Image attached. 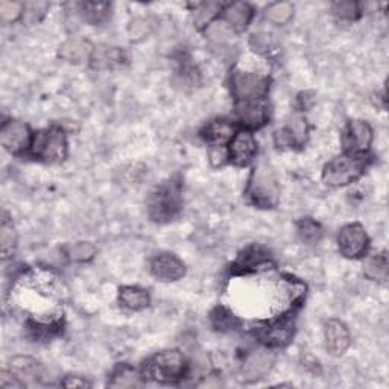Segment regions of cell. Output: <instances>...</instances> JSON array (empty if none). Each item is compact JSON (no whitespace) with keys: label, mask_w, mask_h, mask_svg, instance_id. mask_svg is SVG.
<instances>
[{"label":"cell","mask_w":389,"mask_h":389,"mask_svg":"<svg viewBox=\"0 0 389 389\" xmlns=\"http://www.w3.org/2000/svg\"><path fill=\"white\" fill-rule=\"evenodd\" d=\"M247 193L252 204H256L257 207L271 209L277 206L280 200V187L276 172L271 166L262 163L252 170Z\"/></svg>","instance_id":"cell-1"},{"label":"cell","mask_w":389,"mask_h":389,"mask_svg":"<svg viewBox=\"0 0 389 389\" xmlns=\"http://www.w3.org/2000/svg\"><path fill=\"white\" fill-rule=\"evenodd\" d=\"M366 167V157L364 154H345L333 159L324 167L323 180L327 186L340 187L358 180Z\"/></svg>","instance_id":"cell-2"},{"label":"cell","mask_w":389,"mask_h":389,"mask_svg":"<svg viewBox=\"0 0 389 389\" xmlns=\"http://www.w3.org/2000/svg\"><path fill=\"white\" fill-rule=\"evenodd\" d=\"M180 209L181 195L175 183L161 184L148 196V213L155 222H167L174 219Z\"/></svg>","instance_id":"cell-3"},{"label":"cell","mask_w":389,"mask_h":389,"mask_svg":"<svg viewBox=\"0 0 389 389\" xmlns=\"http://www.w3.org/2000/svg\"><path fill=\"white\" fill-rule=\"evenodd\" d=\"M186 364L178 350H166L157 353L145 366V374L157 381H174L183 377Z\"/></svg>","instance_id":"cell-4"},{"label":"cell","mask_w":389,"mask_h":389,"mask_svg":"<svg viewBox=\"0 0 389 389\" xmlns=\"http://www.w3.org/2000/svg\"><path fill=\"white\" fill-rule=\"evenodd\" d=\"M32 154L46 161H61L67 154V142L61 129L40 131L32 140Z\"/></svg>","instance_id":"cell-5"},{"label":"cell","mask_w":389,"mask_h":389,"mask_svg":"<svg viewBox=\"0 0 389 389\" xmlns=\"http://www.w3.org/2000/svg\"><path fill=\"white\" fill-rule=\"evenodd\" d=\"M268 78L258 73L236 70L231 77V88L239 102L262 99L268 93Z\"/></svg>","instance_id":"cell-6"},{"label":"cell","mask_w":389,"mask_h":389,"mask_svg":"<svg viewBox=\"0 0 389 389\" xmlns=\"http://www.w3.org/2000/svg\"><path fill=\"white\" fill-rule=\"evenodd\" d=\"M339 251L347 258H358L366 251L368 236L358 224L347 225L339 233Z\"/></svg>","instance_id":"cell-7"},{"label":"cell","mask_w":389,"mask_h":389,"mask_svg":"<svg viewBox=\"0 0 389 389\" xmlns=\"http://www.w3.org/2000/svg\"><path fill=\"white\" fill-rule=\"evenodd\" d=\"M276 362V354L269 350H256L243 360L242 375L245 381H256L268 374Z\"/></svg>","instance_id":"cell-8"},{"label":"cell","mask_w":389,"mask_h":389,"mask_svg":"<svg viewBox=\"0 0 389 389\" xmlns=\"http://www.w3.org/2000/svg\"><path fill=\"white\" fill-rule=\"evenodd\" d=\"M0 142H2L6 151L12 154L23 151L26 146H29L31 142V131L28 125L16 120L6 122L0 129Z\"/></svg>","instance_id":"cell-9"},{"label":"cell","mask_w":389,"mask_h":389,"mask_svg":"<svg viewBox=\"0 0 389 389\" xmlns=\"http://www.w3.org/2000/svg\"><path fill=\"white\" fill-rule=\"evenodd\" d=\"M325 347L332 356H343L350 347V332L338 319H329L324 325Z\"/></svg>","instance_id":"cell-10"},{"label":"cell","mask_w":389,"mask_h":389,"mask_svg":"<svg viewBox=\"0 0 389 389\" xmlns=\"http://www.w3.org/2000/svg\"><path fill=\"white\" fill-rule=\"evenodd\" d=\"M373 142V129L366 122L353 120L348 124L344 134V145L350 152L362 154L370 148Z\"/></svg>","instance_id":"cell-11"},{"label":"cell","mask_w":389,"mask_h":389,"mask_svg":"<svg viewBox=\"0 0 389 389\" xmlns=\"http://www.w3.org/2000/svg\"><path fill=\"white\" fill-rule=\"evenodd\" d=\"M151 272L160 282H176L186 274V268H184V263L176 256L160 254L152 260Z\"/></svg>","instance_id":"cell-12"},{"label":"cell","mask_w":389,"mask_h":389,"mask_svg":"<svg viewBox=\"0 0 389 389\" xmlns=\"http://www.w3.org/2000/svg\"><path fill=\"white\" fill-rule=\"evenodd\" d=\"M257 152V145L256 140L252 135L247 131H241L234 134V137L231 139V145H230V159L233 163L239 166L247 165L252 160V157L256 155Z\"/></svg>","instance_id":"cell-13"},{"label":"cell","mask_w":389,"mask_h":389,"mask_svg":"<svg viewBox=\"0 0 389 389\" xmlns=\"http://www.w3.org/2000/svg\"><path fill=\"white\" fill-rule=\"evenodd\" d=\"M93 52L94 47L92 43L83 38H70L59 46V57L73 64H81L92 59Z\"/></svg>","instance_id":"cell-14"},{"label":"cell","mask_w":389,"mask_h":389,"mask_svg":"<svg viewBox=\"0 0 389 389\" xmlns=\"http://www.w3.org/2000/svg\"><path fill=\"white\" fill-rule=\"evenodd\" d=\"M237 118L245 126L260 128L266 122L268 113L260 100H242L237 105Z\"/></svg>","instance_id":"cell-15"},{"label":"cell","mask_w":389,"mask_h":389,"mask_svg":"<svg viewBox=\"0 0 389 389\" xmlns=\"http://www.w3.org/2000/svg\"><path fill=\"white\" fill-rule=\"evenodd\" d=\"M252 18V8L248 3L236 2L228 5L225 8V22H227L231 28L236 32L243 31L250 25Z\"/></svg>","instance_id":"cell-16"},{"label":"cell","mask_w":389,"mask_h":389,"mask_svg":"<svg viewBox=\"0 0 389 389\" xmlns=\"http://www.w3.org/2000/svg\"><path fill=\"white\" fill-rule=\"evenodd\" d=\"M233 137H234V128L225 120L211 122V124L204 129V139L211 143L213 146H222L225 143L231 142Z\"/></svg>","instance_id":"cell-17"},{"label":"cell","mask_w":389,"mask_h":389,"mask_svg":"<svg viewBox=\"0 0 389 389\" xmlns=\"http://www.w3.org/2000/svg\"><path fill=\"white\" fill-rule=\"evenodd\" d=\"M122 61H124V53H122L119 47H96L92 57V64L94 69H111L114 66L122 64Z\"/></svg>","instance_id":"cell-18"},{"label":"cell","mask_w":389,"mask_h":389,"mask_svg":"<svg viewBox=\"0 0 389 389\" xmlns=\"http://www.w3.org/2000/svg\"><path fill=\"white\" fill-rule=\"evenodd\" d=\"M11 371L20 379L37 380L38 377H42L43 366L40 365L36 359L28 356H18L11 360Z\"/></svg>","instance_id":"cell-19"},{"label":"cell","mask_w":389,"mask_h":389,"mask_svg":"<svg viewBox=\"0 0 389 389\" xmlns=\"http://www.w3.org/2000/svg\"><path fill=\"white\" fill-rule=\"evenodd\" d=\"M364 274L373 282L385 283L388 280V256L386 252H377L366 258L364 263Z\"/></svg>","instance_id":"cell-20"},{"label":"cell","mask_w":389,"mask_h":389,"mask_svg":"<svg viewBox=\"0 0 389 389\" xmlns=\"http://www.w3.org/2000/svg\"><path fill=\"white\" fill-rule=\"evenodd\" d=\"M119 299H120V303L126 307V309L135 310V312L146 309L149 304L148 292L140 288H133V286L122 288Z\"/></svg>","instance_id":"cell-21"},{"label":"cell","mask_w":389,"mask_h":389,"mask_svg":"<svg viewBox=\"0 0 389 389\" xmlns=\"http://www.w3.org/2000/svg\"><path fill=\"white\" fill-rule=\"evenodd\" d=\"M293 336V321L292 319H283L272 325L271 329L266 332L265 339L266 343L272 347H282L286 345Z\"/></svg>","instance_id":"cell-22"},{"label":"cell","mask_w":389,"mask_h":389,"mask_svg":"<svg viewBox=\"0 0 389 389\" xmlns=\"http://www.w3.org/2000/svg\"><path fill=\"white\" fill-rule=\"evenodd\" d=\"M307 137V124L301 116H293L282 131V139L289 145H303Z\"/></svg>","instance_id":"cell-23"},{"label":"cell","mask_w":389,"mask_h":389,"mask_svg":"<svg viewBox=\"0 0 389 389\" xmlns=\"http://www.w3.org/2000/svg\"><path fill=\"white\" fill-rule=\"evenodd\" d=\"M110 3H98V2H85L79 5V12L84 17L85 22L92 25H98L110 14Z\"/></svg>","instance_id":"cell-24"},{"label":"cell","mask_w":389,"mask_h":389,"mask_svg":"<svg viewBox=\"0 0 389 389\" xmlns=\"http://www.w3.org/2000/svg\"><path fill=\"white\" fill-rule=\"evenodd\" d=\"M234 33L236 31L225 20H215L206 28L207 38L215 44H227Z\"/></svg>","instance_id":"cell-25"},{"label":"cell","mask_w":389,"mask_h":389,"mask_svg":"<svg viewBox=\"0 0 389 389\" xmlns=\"http://www.w3.org/2000/svg\"><path fill=\"white\" fill-rule=\"evenodd\" d=\"M0 247H2V257L5 260L12 257L17 247V233L8 219H3L0 227Z\"/></svg>","instance_id":"cell-26"},{"label":"cell","mask_w":389,"mask_h":389,"mask_svg":"<svg viewBox=\"0 0 389 389\" xmlns=\"http://www.w3.org/2000/svg\"><path fill=\"white\" fill-rule=\"evenodd\" d=\"M266 18L271 23L286 25L293 16V5L289 2H277L269 5L265 12Z\"/></svg>","instance_id":"cell-27"},{"label":"cell","mask_w":389,"mask_h":389,"mask_svg":"<svg viewBox=\"0 0 389 389\" xmlns=\"http://www.w3.org/2000/svg\"><path fill=\"white\" fill-rule=\"evenodd\" d=\"M297 230L299 237H301V241L309 245L319 242L321 237H323V228H321V225L310 219V217H304V219L299 221L297 225Z\"/></svg>","instance_id":"cell-28"},{"label":"cell","mask_w":389,"mask_h":389,"mask_svg":"<svg viewBox=\"0 0 389 389\" xmlns=\"http://www.w3.org/2000/svg\"><path fill=\"white\" fill-rule=\"evenodd\" d=\"M211 323H213L216 330L228 332V330L234 329V327L239 324V321L233 313L228 312L227 309H224V307H217V309H215V312L211 313Z\"/></svg>","instance_id":"cell-29"},{"label":"cell","mask_w":389,"mask_h":389,"mask_svg":"<svg viewBox=\"0 0 389 389\" xmlns=\"http://www.w3.org/2000/svg\"><path fill=\"white\" fill-rule=\"evenodd\" d=\"M250 46L252 47V51L257 53H263V55H268L272 51H276V40L272 36L266 32H258L252 33L250 38Z\"/></svg>","instance_id":"cell-30"},{"label":"cell","mask_w":389,"mask_h":389,"mask_svg":"<svg viewBox=\"0 0 389 389\" xmlns=\"http://www.w3.org/2000/svg\"><path fill=\"white\" fill-rule=\"evenodd\" d=\"M47 8H49V3L47 2H31L25 5L23 10V20L28 25H33L40 22L46 14Z\"/></svg>","instance_id":"cell-31"},{"label":"cell","mask_w":389,"mask_h":389,"mask_svg":"<svg viewBox=\"0 0 389 389\" xmlns=\"http://www.w3.org/2000/svg\"><path fill=\"white\" fill-rule=\"evenodd\" d=\"M113 386H135L139 384V375L129 366H120L113 375Z\"/></svg>","instance_id":"cell-32"},{"label":"cell","mask_w":389,"mask_h":389,"mask_svg":"<svg viewBox=\"0 0 389 389\" xmlns=\"http://www.w3.org/2000/svg\"><path fill=\"white\" fill-rule=\"evenodd\" d=\"M332 10L334 14L343 20H354L359 16V6L354 2H348V0H343V2H334L332 5Z\"/></svg>","instance_id":"cell-33"},{"label":"cell","mask_w":389,"mask_h":389,"mask_svg":"<svg viewBox=\"0 0 389 389\" xmlns=\"http://www.w3.org/2000/svg\"><path fill=\"white\" fill-rule=\"evenodd\" d=\"M25 5L18 2H0V17L3 22H16V20L23 16Z\"/></svg>","instance_id":"cell-34"},{"label":"cell","mask_w":389,"mask_h":389,"mask_svg":"<svg viewBox=\"0 0 389 389\" xmlns=\"http://www.w3.org/2000/svg\"><path fill=\"white\" fill-rule=\"evenodd\" d=\"M151 20L149 18H143L139 17L135 18L129 25V36H131L133 40H140V38H145L149 32H151Z\"/></svg>","instance_id":"cell-35"},{"label":"cell","mask_w":389,"mask_h":389,"mask_svg":"<svg viewBox=\"0 0 389 389\" xmlns=\"http://www.w3.org/2000/svg\"><path fill=\"white\" fill-rule=\"evenodd\" d=\"M93 254H94V247L90 243H85V242L75 243L73 247L69 250V257L75 262L90 260Z\"/></svg>","instance_id":"cell-36"},{"label":"cell","mask_w":389,"mask_h":389,"mask_svg":"<svg viewBox=\"0 0 389 389\" xmlns=\"http://www.w3.org/2000/svg\"><path fill=\"white\" fill-rule=\"evenodd\" d=\"M265 254L263 252H260L256 248H251L248 250L247 252H245V256L242 254V257L239 258V265L241 266H245V268H251V266H257V265H260L265 262Z\"/></svg>","instance_id":"cell-37"},{"label":"cell","mask_w":389,"mask_h":389,"mask_svg":"<svg viewBox=\"0 0 389 389\" xmlns=\"http://www.w3.org/2000/svg\"><path fill=\"white\" fill-rule=\"evenodd\" d=\"M217 10H219V6H217L216 3H206V5H202L200 10L196 11V22L198 23H207V26L210 25V18L213 17Z\"/></svg>","instance_id":"cell-38"},{"label":"cell","mask_w":389,"mask_h":389,"mask_svg":"<svg viewBox=\"0 0 389 389\" xmlns=\"http://www.w3.org/2000/svg\"><path fill=\"white\" fill-rule=\"evenodd\" d=\"M0 386L6 388V389H11V388H23L25 386V381L20 380V377L14 373H8V371H3L2 373V377H0Z\"/></svg>","instance_id":"cell-39"},{"label":"cell","mask_w":389,"mask_h":389,"mask_svg":"<svg viewBox=\"0 0 389 389\" xmlns=\"http://www.w3.org/2000/svg\"><path fill=\"white\" fill-rule=\"evenodd\" d=\"M225 160H227V154L222 149V146H213L210 149V161L213 166H222Z\"/></svg>","instance_id":"cell-40"},{"label":"cell","mask_w":389,"mask_h":389,"mask_svg":"<svg viewBox=\"0 0 389 389\" xmlns=\"http://www.w3.org/2000/svg\"><path fill=\"white\" fill-rule=\"evenodd\" d=\"M63 385L67 386V388H85V386H90V384H88V381H85L84 379H81V377H67L63 381Z\"/></svg>","instance_id":"cell-41"}]
</instances>
